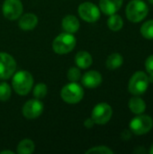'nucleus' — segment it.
Instances as JSON below:
<instances>
[{"label":"nucleus","mask_w":153,"mask_h":154,"mask_svg":"<svg viewBox=\"0 0 153 154\" xmlns=\"http://www.w3.org/2000/svg\"><path fill=\"white\" fill-rule=\"evenodd\" d=\"M43 104L40 99H30L23 105L22 113L26 119L32 120L39 117L43 112Z\"/></svg>","instance_id":"11"},{"label":"nucleus","mask_w":153,"mask_h":154,"mask_svg":"<svg viewBox=\"0 0 153 154\" xmlns=\"http://www.w3.org/2000/svg\"><path fill=\"white\" fill-rule=\"evenodd\" d=\"M132 132L131 130H124L123 133L121 134V138L123 141H129L132 138Z\"/></svg>","instance_id":"27"},{"label":"nucleus","mask_w":153,"mask_h":154,"mask_svg":"<svg viewBox=\"0 0 153 154\" xmlns=\"http://www.w3.org/2000/svg\"><path fill=\"white\" fill-rule=\"evenodd\" d=\"M61 25H62V29L64 30V32H69V33L77 32L80 27L78 19L75 15H72V14L66 15L62 19Z\"/></svg>","instance_id":"15"},{"label":"nucleus","mask_w":153,"mask_h":154,"mask_svg":"<svg viewBox=\"0 0 153 154\" xmlns=\"http://www.w3.org/2000/svg\"><path fill=\"white\" fill-rule=\"evenodd\" d=\"M76 38L73 33L63 32L59 34L52 42L53 51L59 55L68 54L72 51L76 46Z\"/></svg>","instance_id":"3"},{"label":"nucleus","mask_w":153,"mask_h":154,"mask_svg":"<svg viewBox=\"0 0 153 154\" xmlns=\"http://www.w3.org/2000/svg\"><path fill=\"white\" fill-rule=\"evenodd\" d=\"M142 35L148 40H153V19L145 22L141 27Z\"/></svg>","instance_id":"21"},{"label":"nucleus","mask_w":153,"mask_h":154,"mask_svg":"<svg viewBox=\"0 0 153 154\" xmlns=\"http://www.w3.org/2000/svg\"><path fill=\"white\" fill-rule=\"evenodd\" d=\"M147 152L146 149L143 146H137L134 150H133V153L136 154H144Z\"/></svg>","instance_id":"29"},{"label":"nucleus","mask_w":153,"mask_h":154,"mask_svg":"<svg viewBox=\"0 0 153 154\" xmlns=\"http://www.w3.org/2000/svg\"><path fill=\"white\" fill-rule=\"evenodd\" d=\"M149 152H150V153L151 154H153V143L151 144V148H150V151H149Z\"/></svg>","instance_id":"31"},{"label":"nucleus","mask_w":153,"mask_h":154,"mask_svg":"<svg viewBox=\"0 0 153 154\" xmlns=\"http://www.w3.org/2000/svg\"><path fill=\"white\" fill-rule=\"evenodd\" d=\"M113 116V109L107 103H98L92 110L91 118L96 125H106Z\"/></svg>","instance_id":"7"},{"label":"nucleus","mask_w":153,"mask_h":154,"mask_svg":"<svg viewBox=\"0 0 153 154\" xmlns=\"http://www.w3.org/2000/svg\"><path fill=\"white\" fill-rule=\"evenodd\" d=\"M75 62L77 64V67L82 69H86L89 68L93 63V58L90 55L89 52L86 51H78L75 56Z\"/></svg>","instance_id":"16"},{"label":"nucleus","mask_w":153,"mask_h":154,"mask_svg":"<svg viewBox=\"0 0 153 154\" xmlns=\"http://www.w3.org/2000/svg\"><path fill=\"white\" fill-rule=\"evenodd\" d=\"M48 92L47 86L43 83L37 84L33 88V96L37 99H42L46 97Z\"/></svg>","instance_id":"22"},{"label":"nucleus","mask_w":153,"mask_h":154,"mask_svg":"<svg viewBox=\"0 0 153 154\" xmlns=\"http://www.w3.org/2000/svg\"><path fill=\"white\" fill-rule=\"evenodd\" d=\"M124 3V0H100L99 9L105 14L111 15L120 10Z\"/></svg>","instance_id":"13"},{"label":"nucleus","mask_w":153,"mask_h":154,"mask_svg":"<svg viewBox=\"0 0 153 154\" xmlns=\"http://www.w3.org/2000/svg\"><path fill=\"white\" fill-rule=\"evenodd\" d=\"M33 85V78L32 74L26 70H21L13 75L12 86L15 93L20 96H26L32 90Z\"/></svg>","instance_id":"1"},{"label":"nucleus","mask_w":153,"mask_h":154,"mask_svg":"<svg viewBox=\"0 0 153 154\" xmlns=\"http://www.w3.org/2000/svg\"><path fill=\"white\" fill-rule=\"evenodd\" d=\"M148 2H149V3H150L151 5H153V0H148Z\"/></svg>","instance_id":"32"},{"label":"nucleus","mask_w":153,"mask_h":154,"mask_svg":"<svg viewBox=\"0 0 153 154\" xmlns=\"http://www.w3.org/2000/svg\"><path fill=\"white\" fill-rule=\"evenodd\" d=\"M107 26L113 32L120 31L124 26V20L122 16L116 14H111L107 20Z\"/></svg>","instance_id":"19"},{"label":"nucleus","mask_w":153,"mask_h":154,"mask_svg":"<svg viewBox=\"0 0 153 154\" xmlns=\"http://www.w3.org/2000/svg\"><path fill=\"white\" fill-rule=\"evenodd\" d=\"M11 97V88L6 82L0 83V101H7Z\"/></svg>","instance_id":"23"},{"label":"nucleus","mask_w":153,"mask_h":154,"mask_svg":"<svg viewBox=\"0 0 153 154\" xmlns=\"http://www.w3.org/2000/svg\"><path fill=\"white\" fill-rule=\"evenodd\" d=\"M60 97L63 101L68 104H78L84 97V90L77 82H71L62 88L60 91Z\"/></svg>","instance_id":"5"},{"label":"nucleus","mask_w":153,"mask_h":154,"mask_svg":"<svg viewBox=\"0 0 153 154\" xmlns=\"http://www.w3.org/2000/svg\"><path fill=\"white\" fill-rule=\"evenodd\" d=\"M149 84L148 75L143 71H136L129 80L128 90L133 96H141L147 91Z\"/></svg>","instance_id":"4"},{"label":"nucleus","mask_w":153,"mask_h":154,"mask_svg":"<svg viewBox=\"0 0 153 154\" xmlns=\"http://www.w3.org/2000/svg\"><path fill=\"white\" fill-rule=\"evenodd\" d=\"M23 11V4L20 0H5L2 5L4 16L11 21L18 19Z\"/></svg>","instance_id":"10"},{"label":"nucleus","mask_w":153,"mask_h":154,"mask_svg":"<svg viewBox=\"0 0 153 154\" xmlns=\"http://www.w3.org/2000/svg\"><path fill=\"white\" fill-rule=\"evenodd\" d=\"M83 86L87 88H95L101 85L103 81L102 75L96 70H89L86 72L81 79Z\"/></svg>","instance_id":"12"},{"label":"nucleus","mask_w":153,"mask_h":154,"mask_svg":"<svg viewBox=\"0 0 153 154\" xmlns=\"http://www.w3.org/2000/svg\"><path fill=\"white\" fill-rule=\"evenodd\" d=\"M35 150L34 143L31 139H23L17 145V153L32 154Z\"/></svg>","instance_id":"20"},{"label":"nucleus","mask_w":153,"mask_h":154,"mask_svg":"<svg viewBox=\"0 0 153 154\" xmlns=\"http://www.w3.org/2000/svg\"><path fill=\"white\" fill-rule=\"evenodd\" d=\"M123 63H124L123 56L118 52H115V53H112L111 55L108 56L106 62V68L108 69L115 70V69H119L123 65Z\"/></svg>","instance_id":"18"},{"label":"nucleus","mask_w":153,"mask_h":154,"mask_svg":"<svg viewBox=\"0 0 153 154\" xmlns=\"http://www.w3.org/2000/svg\"><path fill=\"white\" fill-rule=\"evenodd\" d=\"M16 62L6 52H0V79H8L15 72Z\"/></svg>","instance_id":"9"},{"label":"nucleus","mask_w":153,"mask_h":154,"mask_svg":"<svg viewBox=\"0 0 153 154\" xmlns=\"http://www.w3.org/2000/svg\"><path fill=\"white\" fill-rule=\"evenodd\" d=\"M78 15L87 23H95L100 18V9L92 2H84L78 5Z\"/></svg>","instance_id":"8"},{"label":"nucleus","mask_w":153,"mask_h":154,"mask_svg":"<svg viewBox=\"0 0 153 154\" xmlns=\"http://www.w3.org/2000/svg\"><path fill=\"white\" fill-rule=\"evenodd\" d=\"M129 127L135 135H144L152 129L153 119L147 115H137V116L131 120Z\"/></svg>","instance_id":"6"},{"label":"nucleus","mask_w":153,"mask_h":154,"mask_svg":"<svg viewBox=\"0 0 153 154\" xmlns=\"http://www.w3.org/2000/svg\"><path fill=\"white\" fill-rule=\"evenodd\" d=\"M149 6L143 0H131L126 8L125 14L132 23H140L148 15Z\"/></svg>","instance_id":"2"},{"label":"nucleus","mask_w":153,"mask_h":154,"mask_svg":"<svg viewBox=\"0 0 153 154\" xmlns=\"http://www.w3.org/2000/svg\"><path fill=\"white\" fill-rule=\"evenodd\" d=\"M129 108L131 110L132 113L135 114V115H141L143 114L146 110V103L145 101L138 97V96H134L133 97L128 103Z\"/></svg>","instance_id":"17"},{"label":"nucleus","mask_w":153,"mask_h":154,"mask_svg":"<svg viewBox=\"0 0 153 154\" xmlns=\"http://www.w3.org/2000/svg\"><path fill=\"white\" fill-rule=\"evenodd\" d=\"M68 79L70 82H78L81 79V71L78 67H71L68 71Z\"/></svg>","instance_id":"24"},{"label":"nucleus","mask_w":153,"mask_h":154,"mask_svg":"<svg viewBox=\"0 0 153 154\" xmlns=\"http://www.w3.org/2000/svg\"><path fill=\"white\" fill-rule=\"evenodd\" d=\"M87 154L90 153H97V154H114V151L111 150L109 147L105 146V145H100V146H96L93 147L86 152Z\"/></svg>","instance_id":"25"},{"label":"nucleus","mask_w":153,"mask_h":154,"mask_svg":"<svg viewBox=\"0 0 153 154\" xmlns=\"http://www.w3.org/2000/svg\"><path fill=\"white\" fill-rule=\"evenodd\" d=\"M145 69L147 70V72L153 77V54L150 55L145 61Z\"/></svg>","instance_id":"26"},{"label":"nucleus","mask_w":153,"mask_h":154,"mask_svg":"<svg viewBox=\"0 0 153 154\" xmlns=\"http://www.w3.org/2000/svg\"><path fill=\"white\" fill-rule=\"evenodd\" d=\"M19 27L23 31H30L34 29L38 24V17L34 14L28 13L19 17Z\"/></svg>","instance_id":"14"},{"label":"nucleus","mask_w":153,"mask_h":154,"mask_svg":"<svg viewBox=\"0 0 153 154\" xmlns=\"http://www.w3.org/2000/svg\"><path fill=\"white\" fill-rule=\"evenodd\" d=\"M5 153L14 154V152H12V151H9V150H5V151H2V152H0V154H5Z\"/></svg>","instance_id":"30"},{"label":"nucleus","mask_w":153,"mask_h":154,"mask_svg":"<svg viewBox=\"0 0 153 154\" xmlns=\"http://www.w3.org/2000/svg\"><path fill=\"white\" fill-rule=\"evenodd\" d=\"M94 125H95V122L93 121V119H92L91 117L87 118V119L84 121V126H85L86 128H87V129L92 128Z\"/></svg>","instance_id":"28"}]
</instances>
